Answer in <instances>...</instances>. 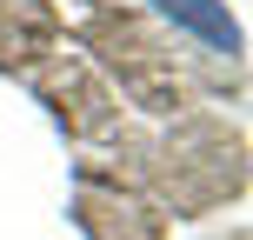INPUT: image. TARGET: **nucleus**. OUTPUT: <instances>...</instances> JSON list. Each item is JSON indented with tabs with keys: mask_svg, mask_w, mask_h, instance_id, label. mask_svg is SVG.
Here are the masks:
<instances>
[{
	"mask_svg": "<svg viewBox=\"0 0 253 240\" xmlns=\"http://www.w3.org/2000/svg\"><path fill=\"white\" fill-rule=\"evenodd\" d=\"M173 34H187L207 53H240V20L227 13V0H147Z\"/></svg>",
	"mask_w": 253,
	"mask_h": 240,
	"instance_id": "1",
	"label": "nucleus"
}]
</instances>
